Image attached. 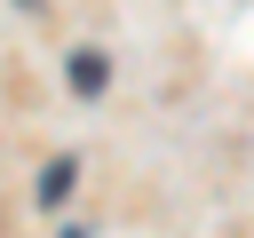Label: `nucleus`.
<instances>
[{
    "instance_id": "nucleus-1",
    "label": "nucleus",
    "mask_w": 254,
    "mask_h": 238,
    "mask_svg": "<svg viewBox=\"0 0 254 238\" xmlns=\"http://www.w3.org/2000/svg\"><path fill=\"white\" fill-rule=\"evenodd\" d=\"M71 182H79V167H71V159H48V175H40V206H64Z\"/></svg>"
},
{
    "instance_id": "nucleus-2",
    "label": "nucleus",
    "mask_w": 254,
    "mask_h": 238,
    "mask_svg": "<svg viewBox=\"0 0 254 238\" xmlns=\"http://www.w3.org/2000/svg\"><path fill=\"white\" fill-rule=\"evenodd\" d=\"M71 79H79V95H95V87H103V56H79V63H71Z\"/></svg>"
},
{
    "instance_id": "nucleus-3",
    "label": "nucleus",
    "mask_w": 254,
    "mask_h": 238,
    "mask_svg": "<svg viewBox=\"0 0 254 238\" xmlns=\"http://www.w3.org/2000/svg\"><path fill=\"white\" fill-rule=\"evenodd\" d=\"M56 238H79V230H56Z\"/></svg>"
}]
</instances>
